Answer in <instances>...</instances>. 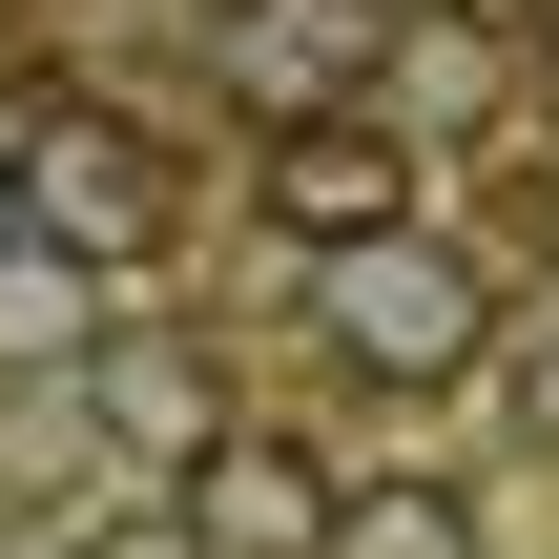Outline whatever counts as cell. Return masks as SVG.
<instances>
[{"instance_id": "cell-1", "label": "cell", "mask_w": 559, "mask_h": 559, "mask_svg": "<svg viewBox=\"0 0 559 559\" xmlns=\"http://www.w3.org/2000/svg\"><path fill=\"white\" fill-rule=\"evenodd\" d=\"M0 145H21V228H41L62 270H145V249L187 228V166H166V124H145V104H83V83H41Z\"/></svg>"}, {"instance_id": "cell-2", "label": "cell", "mask_w": 559, "mask_h": 559, "mask_svg": "<svg viewBox=\"0 0 559 559\" xmlns=\"http://www.w3.org/2000/svg\"><path fill=\"white\" fill-rule=\"evenodd\" d=\"M332 353H353L373 394H456V373L498 353V290H477L436 228H373V249H332Z\"/></svg>"}, {"instance_id": "cell-3", "label": "cell", "mask_w": 559, "mask_h": 559, "mask_svg": "<svg viewBox=\"0 0 559 559\" xmlns=\"http://www.w3.org/2000/svg\"><path fill=\"white\" fill-rule=\"evenodd\" d=\"M249 207H270L290 249H373V228H415V124H394V104L270 124V145H249Z\"/></svg>"}, {"instance_id": "cell-4", "label": "cell", "mask_w": 559, "mask_h": 559, "mask_svg": "<svg viewBox=\"0 0 559 559\" xmlns=\"http://www.w3.org/2000/svg\"><path fill=\"white\" fill-rule=\"evenodd\" d=\"M373 41L394 21H353V0H228L207 21V83L249 124H332V104H373Z\"/></svg>"}, {"instance_id": "cell-5", "label": "cell", "mask_w": 559, "mask_h": 559, "mask_svg": "<svg viewBox=\"0 0 559 559\" xmlns=\"http://www.w3.org/2000/svg\"><path fill=\"white\" fill-rule=\"evenodd\" d=\"M166 498H187V559H332V456L311 436H207Z\"/></svg>"}, {"instance_id": "cell-6", "label": "cell", "mask_w": 559, "mask_h": 559, "mask_svg": "<svg viewBox=\"0 0 559 559\" xmlns=\"http://www.w3.org/2000/svg\"><path fill=\"white\" fill-rule=\"evenodd\" d=\"M83 415L124 436V477H187V456L228 436V394H207L187 332H83Z\"/></svg>"}, {"instance_id": "cell-7", "label": "cell", "mask_w": 559, "mask_h": 559, "mask_svg": "<svg viewBox=\"0 0 559 559\" xmlns=\"http://www.w3.org/2000/svg\"><path fill=\"white\" fill-rule=\"evenodd\" d=\"M332 559H477L456 477H332Z\"/></svg>"}, {"instance_id": "cell-8", "label": "cell", "mask_w": 559, "mask_h": 559, "mask_svg": "<svg viewBox=\"0 0 559 559\" xmlns=\"http://www.w3.org/2000/svg\"><path fill=\"white\" fill-rule=\"evenodd\" d=\"M83 559H187V498H145V519H83Z\"/></svg>"}, {"instance_id": "cell-9", "label": "cell", "mask_w": 559, "mask_h": 559, "mask_svg": "<svg viewBox=\"0 0 559 559\" xmlns=\"http://www.w3.org/2000/svg\"><path fill=\"white\" fill-rule=\"evenodd\" d=\"M0 249H21V145H0Z\"/></svg>"}, {"instance_id": "cell-10", "label": "cell", "mask_w": 559, "mask_h": 559, "mask_svg": "<svg viewBox=\"0 0 559 559\" xmlns=\"http://www.w3.org/2000/svg\"><path fill=\"white\" fill-rule=\"evenodd\" d=\"M539 415H559V311H539Z\"/></svg>"}, {"instance_id": "cell-11", "label": "cell", "mask_w": 559, "mask_h": 559, "mask_svg": "<svg viewBox=\"0 0 559 559\" xmlns=\"http://www.w3.org/2000/svg\"><path fill=\"white\" fill-rule=\"evenodd\" d=\"M353 21H415V0H353Z\"/></svg>"}]
</instances>
